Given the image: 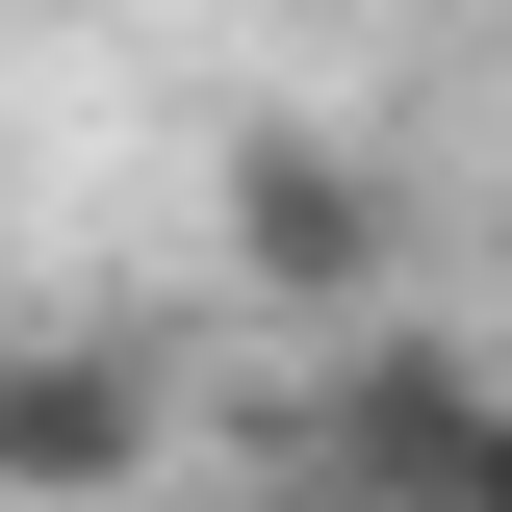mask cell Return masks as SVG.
I'll use <instances>...</instances> for the list:
<instances>
[{"mask_svg": "<svg viewBox=\"0 0 512 512\" xmlns=\"http://www.w3.org/2000/svg\"><path fill=\"white\" fill-rule=\"evenodd\" d=\"M487 410H512V359H461V333H333V410H308V461H333V512H461V461H487Z\"/></svg>", "mask_w": 512, "mask_h": 512, "instance_id": "6da1fadb", "label": "cell"}, {"mask_svg": "<svg viewBox=\"0 0 512 512\" xmlns=\"http://www.w3.org/2000/svg\"><path fill=\"white\" fill-rule=\"evenodd\" d=\"M231 256H256V308L384 333V282H410V205H384L333 128H256V154H231Z\"/></svg>", "mask_w": 512, "mask_h": 512, "instance_id": "7a4b0ae2", "label": "cell"}, {"mask_svg": "<svg viewBox=\"0 0 512 512\" xmlns=\"http://www.w3.org/2000/svg\"><path fill=\"white\" fill-rule=\"evenodd\" d=\"M282 26H333V0H282Z\"/></svg>", "mask_w": 512, "mask_h": 512, "instance_id": "5b68a950", "label": "cell"}, {"mask_svg": "<svg viewBox=\"0 0 512 512\" xmlns=\"http://www.w3.org/2000/svg\"><path fill=\"white\" fill-rule=\"evenodd\" d=\"M461 512H512V410H487V461H461Z\"/></svg>", "mask_w": 512, "mask_h": 512, "instance_id": "277c9868", "label": "cell"}, {"mask_svg": "<svg viewBox=\"0 0 512 512\" xmlns=\"http://www.w3.org/2000/svg\"><path fill=\"white\" fill-rule=\"evenodd\" d=\"M128 461H154V359H128V333H52V359L0 384V487L26 512H103Z\"/></svg>", "mask_w": 512, "mask_h": 512, "instance_id": "3957f363", "label": "cell"}]
</instances>
